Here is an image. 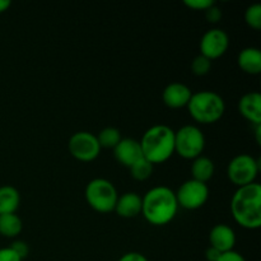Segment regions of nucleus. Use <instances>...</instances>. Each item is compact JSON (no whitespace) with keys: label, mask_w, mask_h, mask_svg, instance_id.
<instances>
[{"label":"nucleus","mask_w":261,"mask_h":261,"mask_svg":"<svg viewBox=\"0 0 261 261\" xmlns=\"http://www.w3.org/2000/svg\"><path fill=\"white\" fill-rule=\"evenodd\" d=\"M178 211L176 194L167 186H155L142 196V214L153 226H166Z\"/></svg>","instance_id":"nucleus-1"},{"label":"nucleus","mask_w":261,"mask_h":261,"mask_svg":"<svg viewBox=\"0 0 261 261\" xmlns=\"http://www.w3.org/2000/svg\"><path fill=\"white\" fill-rule=\"evenodd\" d=\"M231 213L241 227L257 229L261 227V185L252 182L241 186L231 199Z\"/></svg>","instance_id":"nucleus-2"},{"label":"nucleus","mask_w":261,"mask_h":261,"mask_svg":"<svg viewBox=\"0 0 261 261\" xmlns=\"http://www.w3.org/2000/svg\"><path fill=\"white\" fill-rule=\"evenodd\" d=\"M143 157L153 166L163 163L175 153V130L165 124L150 126L139 140Z\"/></svg>","instance_id":"nucleus-3"},{"label":"nucleus","mask_w":261,"mask_h":261,"mask_svg":"<svg viewBox=\"0 0 261 261\" xmlns=\"http://www.w3.org/2000/svg\"><path fill=\"white\" fill-rule=\"evenodd\" d=\"M190 116L200 124H213L222 119L226 103L221 94L213 91H200L193 93L188 103Z\"/></svg>","instance_id":"nucleus-4"},{"label":"nucleus","mask_w":261,"mask_h":261,"mask_svg":"<svg viewBox=\"0 0 261 261\" xmlns=\"http://www.w3.org/2000/svg\"><path fill=\"white\" fill-rule=\"evenodd\" d=\"M84 195H86L88 205L98 213L114 212L117 198H119V194H117L114 184L107 178L102 177H97L89 181L86 186Z\"/></svg>","instance_id":"nucleus-5"},{"label":"nucleus","mask_w":261,"mask_h":261,"mask_svg":"<svg viewBox=\"0 0 261 261\" xmlns=\"http://www.w3.org/2000/svg\"><path fill=\"white\" fill-rule=\"evenodd\" d=\"M205 148V137L196 125H184L175 132V152L185 160H195Z\"/></svg>","instance_id":"nucleus-6"},{"label":"nucleus","mask_w":261,"mask_h":261,"mask_svg":"<svg viewBox=\"0 0 261 261\" xmlns=\"http://www.w3.org/2000/svg\"><path fill=\"white\" fill-rule=\"evenodd\" d=\"M259 171V160L247 153L234 155L227 166V176L231 182L239 188L255 182V178H256Z\"/></svg>","instance_id":"nucleus-7"},{"label":"nucleus","mask_w":261,"mask_h":261,"mask_svg":"<svg viewBox=\"0 0 261 261\" xmlns=\"http://www.w3.org/2000/svg\"><path fill=\"white\" fill-rule=\"evenodd\" d=\"M175 194L178 206L188 211H195V209L201 208L208 201L209 188L206 184L190 178L181 184Z\"/></svg>","instance_id":"nucleus-8"},{"label":"nucleus","mask_w":261,"mask_h":261,"mask_svg":"<svg viewBox=\"0 0 261 261\" xmlns=\"http://www.w3.org/2000/svg\"><path fill=\"white\" fill-rule=\"evenodd\" d=\"M68 149L75 160L82 162H92L101 153L97 135L91 132H76L70 137Z\"/></svg>","instance_id":"nucleus-9"},{"label":"nucleus","mask_w":261,"mask_h":261,"mask_svg":"<svg viewBox=\"0 0 261 261\" xmlns=\"http://www.w3.org/2000/svg\"><path fill=\"white\" fill-rule=\"evenodd\" d=\"M229 46V37L227 32L222 28H211L206 31L200 38V54L208 58L209 60H214L226 54Z\"/></svg>","instance_id":"nucleus-10"},{"label":"nucleus","mask_w":261,"mask_h":261,"mask_svg":"<svg viewBox=\"0 0 261 261\" xmlns=\"http://www.w3.org/2000/svg\"><path fill=\"white\" fill-rule=\"evenodd\" d=\"M114 155L119 163L130 168L135 162L142 160L143 152L139 140L133 138H121L119 144L114 148Z\"/></svg>","instance_id":"nucleus-11"},{"label":"nucleus","mask_w":261,"mask_h":261,"mask_svg":"<svg viewBox=\"0 0 261 261\" xmlns=\"http://www.w3.org/2000/svg\"><path fill=\"white\" fill-rule=\"evenodd\" d=\"M191 96H193V91L190 87L181 82H173L163 89L162 99L166 106L170 109H182L188 106Z\"/></svg>","instance_id":"nucleus-12"},{"label":"nucleus","mask_w":261,"mask_h":261,"mask_svg":"<svg viewBox=\"0 0 261 261\" xmlns=\"http://www.w3.org/2000/svg\"><path fill=\"white\" fill-rule=\"evenodd\" d=\"M209 242L212 247L217 249L222 254L232 251L236 245V233L228 224H216L209 232Z\"/></svg>","instance_id":"nucleus-13"},{"label":"nucleus","mask_w":261,"mask_h":261,"mask_svg":"<svg viewBox=\"0 0 261 261\" xmlns=\"http://www.w3.org/2000/svg\"><path fill=\"white\" fill-rule=\"evenodd\" d=\"M239 112L256 126L261 125V96L259 92H247L240 98Z\"/></svg>","instance_id":"nucleus-14"},{"label":"nucleus","mask_w":261,"mask_h":261,"mask_svg":"<svg viewBox=\"0 0 261 261\" xmlns=\"http://www.w3.org/2000/svg\"><path fill=\"white\" fill-rule=\"evenodd\" d=\"M115 212L122 218H134L142 213V196L134 191L124 193L117 198Z\"/></svg>","instance_id":"nucleus-15"},{"label":"nucleus","mask_w":261,"mask_h":261,"mask_svg":"<svg viewBox=\"0 0 261 261\" xmlns=\"http://www.w3.org/2000/svg\"><path fill=\"white\" fill-rule=\"evenodd\" d=\"M237 64L247 74L257 75L261 71V51L257 47H245L237 56Z\"/></svg>","instance_id":"nucleus-16"},{"label":"nucleus","mask_w":261,"mask_h":261,"mask_svg":"<svg viewBox=\"0 0 261 261\" xmlns=\"http://www.w3.org/2000/svg\"><path fill=\"white\" fill-rule=\"evenodd\" d=\"M190 170L194 180L206 184L214 176L216 167L211 158L205 157V155H199L195 160H193Z\"/></svg>","instance_id":"nucleus-17"},{"label":"nucleus","mask_w":261,"mask_h":261,"mask_svg":"<svg viewBox=\"0 0 261 261\" xmlns=\"http://www.w3.org/2000/svg\"><path fill=\"white\" fill-rule=\"evenodd\" d=\"M19 204L20 194L14 186H0V214L15 213Z\"/></svg>","instance_id":"nucleus-18"},{"label":"nucleus","mask_w":261,"mask_h":261,"mask_svg":"<svg viewBox=\"0 0 261 261\" xmlns=\"http://www.w3.org/2000/svg\"><path fill=\"white\" fill-rule=\"evenodd\" d=\"M23 223L15 213L0 214V234L8 239L17 237L22 232Z\"/></svg>","instance_id":"nucleus-19"},{"label":"nucleus","mask_w":261,"mask_h":261,"mask_svg":"<svg viewBox=\"0 0 261 261\" xmlns=\"http://www.w3.org/2000/svg\"><path fill=\"white\" fill-rule=\"evenodd\" d=\"M97 140H98L101 148H111V149H114L121 140V133L116 127L107 126L98 133Z\"/></svg>","instance_id":"nucleus-20"},{"label":"nucleus","mask_w":261,"mask_h":261,"mask_svg":"<svg viewBox=\"0 0 261 261\" xmlns=\"http://www.w3.org/2000/svg\"><path fill=\"white\" fill-rule=\"evenodd\" d=\"M133 178L138 181H144L149 178L153 173V165L147 161L145 158H142L138 162H135L132 167L129 168Z\"/></svg>","instance_id":"nucleus-21"},{"label":"nucleus","mask_w":261,"mask_h":261,"mask_svg":"<svg viewBox=\"0 0 261 261\" xmlns=\"http://www.w3.org/2000/svg\"><path fill=\"white\" fill-rule=\"evenodd\" d=\"M245 20L247 25L254 30H260L261 28V4L260 3H254L249 5L245 10Z\"/></svg>","instance_id":"nucleus-22"},{"label":"nucleus","mask_w":261,"mask_h":261,"mask_svg":"<svg viewBox=\"0 0 261 261\" xmlns=\"http://www.w3.org/2000/svg\"><path fill=\"white\" fill-rule=\"evenodd\" d=\"M212 69V60H209L208 58H205L204 55L199 54L198 56L194 58V60L191 61V70L195 75L203 76L211 71Z\"/></svg>","instance_id":"nucleus-23"},{"label":"nucleus","mask_w":261,"mask_h":261,"mask_svg":"<svg viewBox=\"0 0 261 261\" xmlns=\"http://www.w3.org/2000/svg\"><path fill=\"white\" fill-rule=\"evenodd\" d=\"M184 4H185L186 7L191 8V9L204 10V12H205L209 7L216 4V2H214V0H185Z\"/></svg>","instance_id":"nucleus-24"},{"label":"nucleus","mask_w":261,"mask_h":261,"mask_svg":"<svg viewBox=\"0 0 261 261\" xmlns=\"http://www.w3.org/2000/svg\"><path fill=\"white\" fill-rule=\"evenodd\" d=\"M10 249L13 250V251L15 252V254L18 255V256L20 257L22 260H24L25 257L28 256V254H30V247H28V245L25 244L24 241H20V240H17V241L13 242L12 245H10Z\"/></svg>","instance_id":"nucleus-25"},{"label":"nucleus","mask_w":261,"mask_h":261,"mask_svg":"<svg viewBox=\"0 0 261 261\" xmlns=\"http://www.w3.org/2000/svg\"><path fill=\"white\" fill-rule=\"evenodd\" d=\"M205 17L209 22L217 23L218 20H221L222 18V10L217 7L216 4H213L212 7H209L208 9L205 10Z\"/></svg>","instance_id":"nucleus-26"},{"label":"nucleus","mask_w":261,"mask_h":261,"mask_svg":"<svg viewBox=\"0 0 261 261\" xmlns=\"http://www.w3.org/2000/svg\"><path fill=\"white\" fill-rule=\"evenodd\" d=\"M0 261H23L10 247L0 249Z\"/></svg>","instance_id":"nucleus-27"},{"label":"nucleus","mask_w":261,"mask_h":261,"mask_svg":"<svg viewBox=\"0 0 261 261\" xmlns=\"http://www.w3.org/2000/svg\"><path fill=\"white\" fill-rule=\"evenodd\" d=\"M117 261H149L147 259V256L143 254H140V252H137V251H130V252H126V254L122 255L121 257H120Z\"/></svg>","instance_id":"nucleus-28"},{"label":"nucleus","mask_w":261,"mask_h":261,"mask_svg":"<svg viewBox=\"0 0 261 261\" xmlns=\"http://www.w3.org/2000/svg\"><path fill=\"white\" fill-rule=\"evenodd\" d=\"M217 261H246V260H245V257L242 256L240 252L232 250V251L223 252Z\"/></svg>","instance_id":"nucleus-29"},{"label":"nucleus","mask_w":261,"mask_h":261,"mask_svg":"<svg viewBox=\"0 0 261 261\" xmlns=\"http://www.w3.org/2000/svg\"><path fill=\"white\" fill-rule=\"evenodd\" d=\"M222 255V252H219L218 250L214 249V247L209 246L205 251V259L208 261H217L219 259V256Z\"/></svg>","instance_id":"nucleus-30"},{"label":"nucleus","mask_w":261,"mask_h":261,"mask_svg":"<svg viewBox=\"0 0 261 261\" xmlns=\"http://www.w3.org/2000/svg\"><path fill=\"white\" fill-rule=\"evenodd\" d=\"M12 5L10 0H0V13H4L5 10H8Z\"/></svg>","instance_id":"nucleus-31"},{"label":"nucleus","mask_w":261,"mask_h":261,"mask_svg":"<svg viewBox=\"0 0 261 261\" xmlns=\"http://www.w3.org/2000/svg\"><path fill=\"white\" fill-rule=\"evenodd\" d=\"M256 140H257V143H259L260 144V142H261V138H260V133H261V125H256Z\"/></svg>","instance_id":"nucleus-32"}]
</instances>
